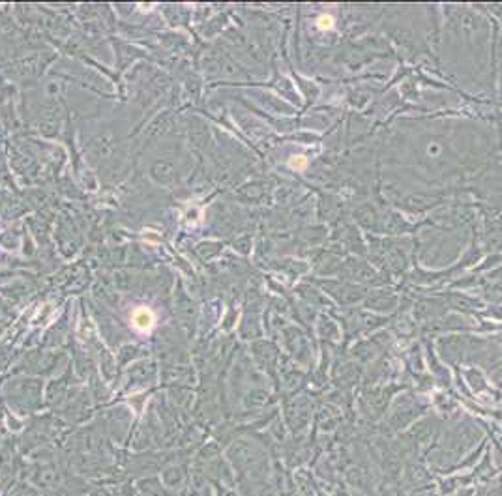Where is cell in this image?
Wrapping results in <instances>:
<instances>
[{"label": "cell", "instance_id": "7a4b0ae2", "mask_svg": "<svg viewBox=\"0 0 502 496\" xmlns=\"http://www.w3.org/2000/svg\"><path fill=\"white\" fill-rule=\"evenodd\" d=\"M319 25H321V27H332V19H330V15H322V19L319 21Z\"/></svg>", "mask_w": 502, "mask_h": 496}, {"label": "cell", "instance_id": "3957f363", "mask_svg": "<svg viewBox=\"0 0 502 496\" xmlns=\"http://www.w3.org/2000/svg\"><path fill=\"white\" fill-rule=\"evenodd\" d=\"M296 163H298V165H302V168H303V165H305V159H303V158H298V159L294 158V159H291V165H296Z\"/></svg>", "mask_w": 502, "mask_h": 496}, {"label": "cell", "instance_id": "6da1fadb", "mask_svg": "<svg viewBox=\"0 0 502 496\" xmlns=\"http://www.w3.org/2000/svg\"><path fill=\"white\" fill-rule=\"evenodd\" d=\"M154 320H156V317H154V313H152L148 307L135 309L132 315V324L137 328L139 331H148V330L154 326Z\"/></svg>", "mask_w": 502, "mask_h": 496}]
</instances>
